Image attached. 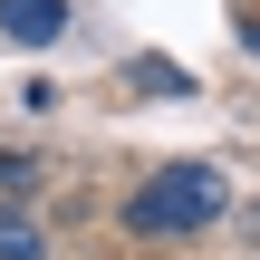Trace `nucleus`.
I'll list each match as a JSON object with an SVG mask.
<instances>
[{
  "label": "nucleus",
  "instance_id": "nucleus-1",
  "mask_svg": "<svg viewBox=\"0 0 260 260\" xmlns=\"http://www.w3.org/2000/svg\"><path fill=\"white\" fill-rule=\"evenodd\" d=\"M222 203H232V183H222L212 164H164L145 193H125V232H145V241H164V232H203Z\"/></svg>",
  "mask_w": 260,
  "mask_h": 260
},
{
  "label": "nucleus",
  "instance_id": "nucleus-2",
  "mask_svg": "<svg viewBox=\"0 0 260 260\" xmlns=\"http://www.w3.org/2000/svg\"><path fill=\"white\" fill-rule=\"evenodd\" d=\"M68 29V0H0V39H19V48H48Z\"/></svg>",
  "mask_w": 260,
  "mask_h": 260
},
{
  "label": "nucleus",
  "instance_id": "nucleus-3",
  "mask_svg": "<svg viewBox=\"0 0 260 260\" xmlns=\"http://www.w3.org/2000/svg\"><path fill=\"white\" fill-rule=\"evenodd\" d=\"M48 241H39V222L29 212H0V260H39Z\"/></svg>",
  "mask_w": 260,
  "mask_h": 260
}]
</instances>
